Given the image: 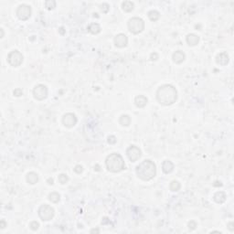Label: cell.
<instances>
[{
	"instance_id": "cell-18",
	"label": "cell",
	"mask_w": 234,
	"mask_h": 234,
	"mask_svg": "<svg viewBox=\"0 0 234 234\" xmlns=\"http://www.w3.org/2000/svg\"><path fill=\"white\" fill-rule=\"evenodd\" d=\"M162 169H163L164 173L169 174L174 169V164L171 161H169V160H165V161H164L163 165H162Z\"/></svg>"
},
{
	"instance_id": "cell-29",
	"label": "cell",
	"mask_w": 234,
	"mask_h": 234,
	"mask_svg": "<svg viewBox=\"0 0 234 234\" xmlns=\"http://www.w3.org/2000/svg\"><path fill=\"white\" fill-rule=\"evenodd\" d=\"M196 227H197V223L195 222V221H190L189 223H188V228H189V230L190 231H193V230H195L196 229Z\"/></svg>"
},
{
	"instance_id": "cell-24",
	"label": "cell",
	"mask_w": 234,
	"mask_h": 234,
	"mask_svg": "<svg viewBox=\"0 0 234 234\" xmlns=\"http://www.w3.org/2000/svg\"><path fill=\"white\" fill-rule=\"evenodd\" d=\"M180 183L178 181H172L170 184V189L172 191H178L180 189Z\"/></svg>"
},
{
	"instance_id": "cell-26",
	"label": "cell",
	"mask_w": 234,
	"mask_h": 234,
	"mask_svg": "<svg viewBox=\"0 0 234 234\" xmlns=\"http://www.w3.org/2000/svg\"><path fill=\"white\" fill-rule=\"evenodd\" d=\"M45 6L47 7V9H48V10L53 9L56 6V2L53 1V0H48V1L45 2Z\"/></svg>"
},
{
	"instance_id": "cell-4",
	"label": "cell",
	"mask_w": 234,
	"mask_h": 234,
	"mask_svg": "<svg viewBox=\"0 0 234 234\" xmlns=\"http://www.w3.org/2000/svg\"><path fill=\"white\" fill-rule=\"evenodd\" d=\"M128 28L133 34H139L144 28V22L140 18H133L128 22Z\"/></svg>"
},
{
	"instance_id": "cell-31",
	"label": "cell",
	"mask_w": 234,
	"mask_h": 234,
	"mask_svg": "<svg viewBox=\"0 0 234 234\" xmlns=\"http://www.w3.org/2000/svg\"><path fill=\"white\" fill-rule=\"evenodd\" d=\"M13 94H14L15 96H21V95H23V91H22L21 89L18 88V89H16V90L13 92Z\"/></svg>"
},
{
	"instance_id": "cell-10",
	"label": "cell",
	"mask_w": 234,
	"mask_h": 234,
	"mask_svg": "<svg viewBox=\"0 0 234 234\" xmlns=\"http://www.w3.org/2000/svg\"><path fill=\"white\" fill-rule=\"evenodd\" d=\"M77 121L78 120H77L76 115L74 114H71V113H68L62 117V123L68 128L73 127L77 123Z\"/></svg>"
},
{
	"instance_id": "cell-27",
	"label": "cell",
	"mask_w": 234,
	"mask_h": 234,
	"mask_svg": "<svg viewBox=\"0 0 234 234\" xmlns=\"http://www.w3.org/2000/svg\"><path fill=\"white\" fill-rule=\"evenodd\" d=\"M39 227H40V224H39L37 221H32V222H30V224H29V228H30L32 231H37V230L39 229Z\"/></svg>"
},
{
	"instance_id": "cell-12",
	"label": "cell",
	"mask_w": 234,
	"mask_h": 234,
	"mask_svg": "<svg viewBox=\"0 0 234 234\" xmlns=\"http://www.w3.org/2000/svg\"><path fill=\"white\" fill-rule=\"evenodd\" d=\"M185 58H186V55L183 51L181 50H178L176 52H174L173 56H172V59H173V61L177 64H180L182 63L184 61H185Z\"/></svg>"
},
{
	"instance_id": "cell-13",
	"label": "cell",
	"mask_w": 234,
	"mask_h": 234,
	"mask_svg": "<svg viewBox=\"0 0 234 234\" xmlns=\"http://www.w3.org/2000/svg\"><path fill=\"white\" fill-rule=\"evenodd\" d=\"M216 61L218 64L221 65V66H225L228 64L229 62V56L226 52H221L219 53L218 56H217V59H216Z\"/></svg>"
},
{
	"instance_id": "cell-20",
	"label": "cell",
	"mask_w": 234,
	"mask_h": 234,
	"mask_svg": "<svg viewBox=\"0 0 234 234\" xmlns=\"http://www.w3.org/2000/svg\"><path fill=\"white\" fill-rule=\"evenodd\" d=\"M88 30L92 33V34H98L101 32V27L98 23H92L88 27Z\"/></svg>"
},
{
	"instance_id": "cell-33",
	"label": "cell",
	"mask_w": 234,
	"mask_h": 234,
	"mask_svg": "<svg viewBox=\"0 0 234 234\" xmlns=\"http://www.w3.org/2000/svg\"><path fill=\"white\" fill-rule=\"evenodd\" d=\"M232 225H233V223H232V222H231V223H229V225H228V226H229V229H230V230H231V231H233V228H232Z\"/></svg>"
},
{
	"instance_id": "cell-19",
	"label": "cell",
	"mask_w": 234,
	"mask_h": 234,
	"mask_svg": "<svg viewBox=\"0 0 234 234\" xmlns=\"http://www.w3.org/2000/svg\"><path fill=\"white\" fill-rule=\"evenodd\" d=\"M134 6H135V5H134V3L132 1H124L122 4V7H123V11H125V12H131V11H133Z\"/></svg>"
},
{
	"instance_id": "cell-28",
	"label": "cell",
	"mask_w": 234,
	"mask_h": 234,
	"mask_svg": "<svg viewBox=\"0 0 234 234\" xmlns=\"http://www.w3.org/2000/svg\"><path fill=\"white\" fill-rule=\"evenodd\" d=\"M74 171H75L77 174H81V173L83 171V168H82V166H81V165H76V166L74 167Z\"/></svg>"
},
{
	"instance_id": "cell-1",
	"label": "cell",
	"mask_w": 234,
	"mask_h": 234,
	"mask_svg": "<svg viewBox=\"0 0 234 234\" xmlns=\"http://www.w3.org/2000/svg\"><path fill=\"white\" fill-rule=\"evenodd\" d=\"M157 99L163 105H171L178 99V92L174 86L165 84L157 90Z\"/></svg>"
},
{
	"instance_id": "cell-5",
	"label": "cell",
	"mask_w": 234,
	"mask_h": 234,
	"mask_svg": "<svg viewBox=\"0 0 234 234\" xmlns=\"http://www.w3.org/2000/svg\"><path fill=\"white\" fill-rule=\"evenodd\" d=\"M8 63L13 67H19L23 62V55L19 50L11 51L7 56Z\"/></svg>"
},
{
	"instance_id": "cell-30",
	"label": "cell",
	"mask_w": 234,
	"mask_h": 234,
	"mask_svg": "<svg viewBox=\"0 0 234 234\" xmlns=\"http://www.w3.org/2000/svg\"><path fill=\"white\" fill-rule=\"evenodd\" d=\"M108 143L111 144H115V143H116V137H115V136H110L108 137Z\"/></svg>"
},
{
	"instance_id": "cell-2",
	"label": "cell",
	"mask_w": 234,
	"mask_h": 234,
	"mask_svg": "<svg viewBox=\"0 0 234 234\" xmlns=\"http://www.w3.org/2000/svg\"><path fill=\"white\" fill-rule=\"evenodd\" d=\"M136 174L144 181L153 179L157 175V166L151 160H144L136 166Z\"/></svg>"
},
{
	"instance_id": "cell-15",
	"label": "cell",
	"mask_w": 234,
	"mask_h": 234,
	"mask_svg": "<svg viewBox=\"0 0 234 234\" xmlns=\"http://www.w3.org/2000/svg\"><path fill=\"white\" fill-rule=\"evenodd\" d=\"M226 198H227V197H226V194H225V192H223V191H218V192H216V193L214 194V197H213L214 200H215L217 203H219V204L225 202Z\"/></svg>"
},
{
	"instance_id": "cell-32",
	"label": "cell",
	"mask_w": 234,
	"mask_h": 234,
	"mask_svg": "<svg viewBox=\"0 0 234 234\" xmlns=\"http://www.w3.org/2000/svg\"><path fill=\"white\" fill-rule=\"evenodd\" d=\"M6 226V223L5 222L4 219H2V220H1V229H4Z\"/></svg>"
},
{
	"instance_id": "cell-8",
	"label": "cell",
	"mask_w": 234,
	"mask_h": 234,
	"mask_svg": "<svg viewBox=\"0 0 234 234\" xmlns=\"http://www.w3.org/2000/svg\"><path fill=\"white\" fill-rule=\"evenodd\" d=\"M31 15V8L27 5H20L17 9V16L20 20H27Z\"/></svg>"
},
{
	"instance_id": "cell-22",
	"label": "cell",
	"mask_w": 234,
	"mask_h": 234,
	"mask_svg": "<svg viewBox=\"0 0 234 234\" xmlns=\"http://www.w3.org/2000/svg\"><path fill=\"white\" fill-rule=\"evenodd\" d=\"M148 18L150 19V20H152V21L155 22V21H157V20L159 19L160 13L158 11H157V10H151V11L148 12Z\"/></svg>"
},
{
	"instance_id": "cell-25",
	"label": "cell",
	"mask_w": 234,
	"mask_h": 234,
	"mask_svg": "<svg viewBox=\"0 0 234 234\" xmlns=\"http://www.w3.org/2000/svg\"><path fill=\"white\" fill-rule=\"evenodd\" d=\"M58 180H59V182H60L61 184L64 185V184H66V183L69 181V178H68V176H67V175H65V174H61V175H60V176H59Z\"/></svg>"
},
{
	"instance_id": "cell-3",
	"label": "cell",
	"mask_w": 234,
	"mask_h": 234,
	"mask_svg": "<svg viewBox=\"0 0 234 234\" xmlns=\"http://www.w3.org/2000/svg\"><path fill=\"white\" fill-rule=\"evenodd\" d=\"M105 164L107 166V169L113 173H118L120 171H122L123 169H124L125 164L123 161V158L122 157L121 155L114 153L111 154L110 156L107 157Z\"/></svg>"
},
{
	"instance_id": "cell-21",
	"label": "cell",
	"mask_w": 234,
	"mask_h": 234,
	"mask_svg": "<svg viewBox=\"0 0 234 234\" xmlns=\"http://www.w3.org/2000/svg\"><path fill=\"white\" fill-rule=\"evenodd\" d=\"M119 123L123 126H128L131 123V118L127 115H122V116L120 117Z\"/></svg>"
},
{
	"instance_id": "cell-36",
	"label": "cell",
	"mask_w": 234,
	"mask_h": 234,
	"mask_svg": "<svg viewBox=\"0 0 234 234\" xmlns=\"http://www.w3.org/2000/svg\"><path fill=\"white\" fill-rule=\"evenodd\" d=\"M99 232V231H98V230H93V231H91V232Z\"/></svg>"
},
{
	"instance_id": "cell-23",
	"label": "cell",
	"mask_w": 234,
	"mask_h": 234,
	"mask_svg": "<svg viewBox=\"0 0 234 234\" xmlns=\"http://www.w3.org/2000/svg\"><path fill=\"white\" fill-rule=\"evenodd\" d=\"M48 199H49L51 202H53V203H57V202L60 201L61 196H60L59 193H57V192H52V193H50V194L48 195Z\"/></svg>"
},
{
	"instance_id": "cell-16",
	"label": "cell",
	"mask_w": 234,
	"mask_h": 234,
	"mask_svg": "<svg viewBox=\"0 0 234 234\" xmlns=\"http://www.w3.org/2000/svg\"><path fill=\"white\" fill-rule=\"evenodd\" d=\"M27 181L28 184H31V185H34L36 184L38 181H39V176L37 173L35 172H30L27 175Z\"/></svg>"
},
{
	"instance_id": "cell-6",
	"label": "cell",
	"mask_w": 234,
	"mask_h": 234,
	"mask_svg": "<svg viewBox=\"0 0 234 234\" xmlns=\"http://www.w3.org/2000/svg\"><path fill=\"white\" fill-rule=\"evenodd\" d=\"M39 216L44 221L50 220L54 217V210L49 205L44 204L39 209Z\"/></svg>"
},
{
	"instance_id": "cell-9",
	"label": "cell",
	"mask_w": 234,
	"mask_h": 234,
	"mask_svg": "<svg viewBox=\"0 0 234 234\" xmlns=\"http://www.w3.org/2000/svg\"><path fill=\"white\" fill-rule=\"evenodd\" d=\"M126 154H127V157L131 162H136L140 158L141 150L136 145H131L126 150Z\"/></svg>"
},
{
	"instance_id": "cell-7",
	"label": "cell",
	"mask_w": 234,
	"mask_h": 234,
	"mask_svg": "<svg viewBox=\"0 0 234 234\" xmlns=\"http://www.w3.org/2000/svg\"><path fill=\"white\" fill-rule=\"evenodd\" d=\"M33 95L38 101H43L48 96V88L44 84L37 85L33 90Z\"/></svg>"
},
{
	"instance_id": "cell-14",
	"label": "cell",
	"mask_w": 234,
	"mask_h": 234,
	"mask_svg": "<svg viewBox=\"0 0 234 234\" xmlns=\"http://www.w3.org/2000/svg\"><path fill=\"white\" fill-rule=\"evenodd\" d=\"M147 102H148L147 98H146L145 96H144V95H138V96H136V99H135V103H136V105L138 108H143V107H144V106L146 105Z\"/></svg>"
},
{
	"instance_id": "cell-34",
	"label": "cell",
	"mask_w": 234,
	"mask_h": 234,
	"mask_svg": "<svg viewBox=\"0 0 234 234\" xmlns=\"http://www.w3.org/2000/svg\"><path fill=\"white\" fill-rule=\"evenodd\" d=\"M48 182L49 185H52V184H53V179H52V178H48Z\"/></svg>"
},
{
	"instance_id": "cell-17",
	"label": "cell",
	"mask_w": 234,
	"mask_h": 234,
	"mask_svg": "<svg viewBox=\"0 0 234 234\" xmlns=\"http://www.w3.org/2000/svg\"><path fill=\"white\" fill-rule=\"evenodd\" d=\"M199 41V38L195 34H188L187 36V42L189 46H196Z\"/></svg>"
},
{
	"instance_id": "cell-35",
	"label": "cell",
	"mask_w": 234,
	"mask_h": 234,
	"mask_svg": "<svg viewBox=\"0 0 234 234\" xmlns=\"http://www.w3.org/2000/svg\"><path fill=\"white\" fill-rule=\"evenodd\" d=\"M0 30H1V38H3L4 37V30H3V28H1Z\"/></svg>"
},
{
	"instance_id": "cell-11",
	"label": "cell",
	"mask_w": 234,
	"mask_h": 234,
	"mask_svg": "<svg viewBox=\"0 0 234 234\" xmlns=\"http://www.w3.org/2000/svg\"><path fill=\"white\" fill-rule=\"evenodd\" d=\"M115 46L118 48L126 47L127 44H128L127 36L124 35V34H123V33L118 34L116 37L115 38Z\"/></svg>"
}]
</instances>
